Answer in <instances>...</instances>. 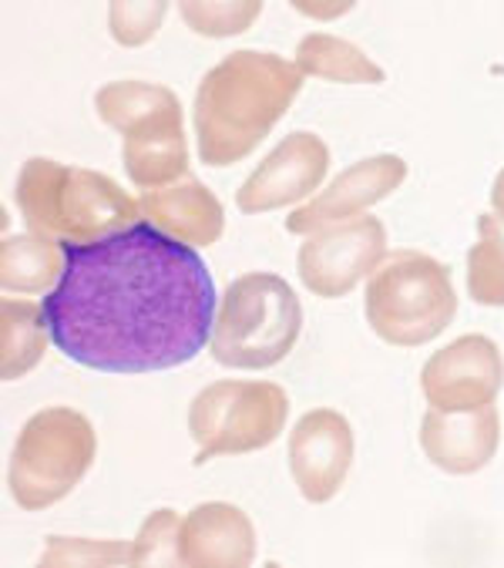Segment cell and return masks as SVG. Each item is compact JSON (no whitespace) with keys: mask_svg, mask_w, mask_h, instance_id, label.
I'll return each mask as SVG.
<instances>
[{"mask_svg":"<svg viewBox=\"0 0 504 568\" xmlns=\"http://www.w3.org/2000/svg\"><path fill=\"white\" fill-rule=\"evenodd\" d=\"M64 276L44 296L51 344L78 367L152 374L189 364L209 344L215 283L202 256L135 222L94 243H64Z\"/></svg>","mask_w":504,"mask_h":568,"instance_id":"cell-1","label":"cell"},{"mask_svg":"<svg viewBox=\"0 0 504 568\" xmlns=\"http://www.w3.org/2000/svg\"><path fill=\"white\" fill-rule=\"evenodd\" d=\"M303 71L270 51H232L195 91V142L212 169L252 155L303 91Z\"/></svg>","mask_w":504,"mask_h":568,"instance_id":"cell-2","label":"cell"},{"mask_svg":"<svg viewBox=\"0 0 504 568\" xmlns=\"http://www.w3.org/2000/svg\"><path fill=\"white\" fill-rule=\"evenodd\" d=\"M18 205L31 233L61 236V243H94L142 219L139 199L91 169H68L51 159H31L18 179Z\"/></svg>","mask_w":504,"mask_h":568,"instance_id":"cell-3","label":"cell"},{"mask_svg":"<svg viewBox=\"0 0 504 568\" xmlns=\"http://www.w3.org/2000/svg\"><path fill=\"white\" fill-rule=\"evenodd\" d=\"M98 119L121 135V162L142 192L165 189L189 172L182 101L165 84L111 81L94 94Z\"/></svg>","mask_w":504,"mask_h":568,"instance_id":"cell-4","label":"cell"},{"mask_svg":"<svg viewBox=\"0 0 504 568\" xmlns=\"http://www.w3.org/2000/svg\"><path fill=\"white\" fill-rule=\"evenodd\" d=\"M303 329V306L296 290L276 273H245L229 283L209 351L215 364L239 371L276 367L296 347Z\"/></svg>","mask_w":504,"mask_h":568,"instance_id":"cell-5","label":"cell"},{"mask_svg":"<svg viewBox=\"0 0 504 568\" xmlns=\"http://www.w3.org/2000/svg\"><path fill=\"white\" fill-rule=\"evenodd\" d=\"M366 323L391 347H424L457 316L451 270L434 256L401 250L370 276Z\"/></svg>","mask_w":504,"mask_h":568,"instance_id":"cell-6","label":"cell"},{"mask_svg":"<svg viewBox=\"0 0 504 568\" xmlns=\"http://www.w3.org/2000/svg\"><path fill=\"white\" fill-rule=\"evenodd\" d=\"M98 437L91 420L71 407L38 410L18 434L8 488L24 511H44L68 498L94 465Z\"/></svg>","mask_w":504,"mask_h":568,"instance_id":"cell-7","label":"cell"},{"mask_svg":"<svg viewBox=\"0 0 504 568\" xmlns=\"http://www.w3.org/2000/svg\"><path fill=\"white\" fill-rule=\"evenodd\" d=\"M290 417V397L270 381H215L189 407V434L199 444L195 465L222 454L270 447Z\"/></svg>","mask_w":504,"mask_h":568,"instance_id":"cell-8","label":"cell"},{"mask_svg":"<svg viewBox=\"0 0 504 568\" xmlns=\"http://www.w3.org/2000/svg\"><path fill=\"white\" fill-rule=\"evenodd\" d=\"M387 260V230L376 215H360L330 225L300 246L296 273L313 296L340 300L353 293L376 266Z\"/></svg>","mask_w":504,"mask_h":568,"instance_id":"cell-9","label":"cell"},{"mask_svg":"<svg viewBox=\"0 0 504 568\" xmlns=\"http://www.w3.org/2000/svg\"><path fill=\"white\" fill-rule=\"evenodd\" d=\"M504 387V357L484 333H464L421 371V390L434 410L464 414L494 404Z\"/></svg>","mask_w":504,"mask_h":568,"instance_id":"cell-10","label":"cell"},{"mask_svg":"<svg viewBox=\"0 0 504 568\" xmlns=\"http://www.w3.org/2000/svg\"><path fill=\"white\" fill-rule=\"evenodd\" d=\"M326 172H330L326 142L316 139L313 132H293L245 179V185L235 195V205L245 215L300 205L320 189Z\"/></svg>","mask_w":504,"mask_h":568,"instance_id":"cell-11","label":"cell"},{"mask_svg":"<svg viewBox=\"0 0 504 568\" xmlns=\"http://www.w3.org/2000/svg\"><path fill=\"white\" fill-rule=\"evenodd\" d=\"M353 465V427L336 410H310L290 430V475L310 505H326Z\"/></svg>","mask_w":504,"mask_h":568,"instance_id":"cell-12","label":"cell"},{"mask_svg":"<svg viewBox=\"0 0 504 568\" xmlns=\"http://www.w3.org/2000/svg\"><path fill=\"white\" fill-rule=\"evenodd\" d=\"M404 179H407L404 159L370 155V159L343 169L310 205H300L296 212H290L286 230L313 236L320 230H330V225H343L353 215H360L363 209H370L381 199H387L391 192H397L404 185Z\"/></svg>","mask_w":504,"mask_h":568,"instance_id":"cell-13","label":"cell"},{"mask_svg":"<svg viewBox=\"0 0 504 568\" xmlns=\"http://www.w3.org/2000/svg\"><path fill=\"white\" fill-rule=\"evenodd\" d=\"M256 561V528L235 505L209 501L182 518L179 568H249Z\"/></svg>","mask_w":504,"mask_h":568,"instance_id":"cell-14","label":"cell"},{"mask_svg":"<svg viewBox=\"0 0 504 568\" xmlns=\"http://www.w3.org/2000/svg\"><path fill=\"white\" fill-rule=\"evenodd\" d=\"M501 440V417L494 404L447 414V410H427L421 420V447L427 462L447 475H474L481 471L497 450Z\"/></svg>","mask_w":504,"mask_h":568,"instance_id":"cell-15","label":"cell"},{"mask_svg":"<svg viewBox=\"0 0 504 568\" xmlns=\"http://www.w3.org/2000/svg\"><path fill=\"white\" fill-rule=\"evenodd\" d=\"M139 205L155 230H162L165 236H172L192 250L219 243V236L225 230L222 202L215 199V192H209L202 182H192L189 175H185V182H175V185H165L155 192H142Z\"/></svg>","mask_w":504,"mask_h":568,"instance_id":"cell-16","label":"cell"},{"mask_svg":"<svg viewBox=\"0 0 504 568\" xmlns=\"http://www.w3.org/2000/svg\"><path fill=\"white\" fill-rule=\"evenodd\" d=\"M64 243L28 233L4 240L0 250V286L8 293H51L64 276Z\"/></svg>","mask_w":504,"mask_h":568,"instance_id":"cell-17","label":"cell"},{"mask_svg":"<svg viewBox=\"0 0 504 568\" xmlns=\"http://www.w3.org/2000/svg\"><path fill=\"white\" fill-rule=\"evenodd\" d=\"M48 339L51 333L41 306L24 300L0 303V377L4 381L28 377L41 364Z\"/></svg>","mask_w":504,"mask_h":568,"instance_id":"cell-18","label":"cell"},{"mask_svg":"<svg viewBox=\"0 0 504 568\" xmlns=\"http://www.w3.org/2000/svg\"><path fill=\"white\" fill-rule=\"evenodd\" d=\"M296 68L303 74L336 84H384V68L370 61L356 44L333 34H306L296 48Z\"/></svg>","mask_w":504,"mask_h":568,"instance_id":"cell-19","label":"cell"},{"mask_svg":"<svg viewBox=\"0 0 504 568\" xmlns=\"http://www.w3.org/2000/svg\"><path fill=\"white\" fill-rule=\"evenodd\" d=\"M467 293L481 306H504V230L494 215L477 219V243L467 253Z\"/></svg>","mask_w":504,"mask_h":568,"instance_id":"cell-20","label":"cell"},{"mask_svg":"<svg viewBox=\"0 0 504 568\" xmlns=\"http://www.w3.org/2000/svg\"><path fill=\"white\" fill-rule=\"evenodd\" d=\"M260 14H263L260 0H222V4L219 0H209V4L185 0L182 4V21L202 38H235L256 24Z\"/></svg>","mask_w":504,"mask_h":568,"instance_id":"cell-21","label":"cell"},{"mask_svg":"<svg viewBox=\"0 0 504 568\" xmlns=\"http://www.w3.org/2000/svg\"><path fill=\"white\" fill-rule=\"evenodd\" d=\"M44 568H68V565H135V545L129 541H88V538H48Z\"/></svg>","mask_w":504,"mask_h":568,"instance_id":"cell-22","label":"cell"},{"mask_svg":"<svg viewBox=\"0 0 504 568\" xmlns=\"http://www.w3.org/2000/svg\"><path fill=\"white\" fill-rule=\"evenodd\" d=\"M179 531H182V518L172 508L152 511L139 538L132 541L135 545L132 568H165V565L179 568Z\"/></svg>","mask_w":504,"mask_h":568,"instance_id":"cell-23","label":"cell"},{"mask_svg":"<svg viewBox=\"0 0 504 568\" xmlns=\"http://www.w3.org/2000/svg\"><path fill=\"white\" fill-rule=\"evenodd\" d=\"M165 14H169L165 0H149V4H139V0H114L108 8V28L121 48H142L149 38H155Z\"/></svg>","mask_w":504,"mask_h":568,"instance_id":"cell-24","label":"cell"},{"mask_svg":"<svg viewBox=\"0 0 504 568\" xmlns=\"http://www.w3.org/2000/svg\"><path fill=\"white\" fill-rule=\"evenodd\" d=\"M491 209H494V219L504 222V169L497 172V179L491 185Z\"/></svg>","mask_w":504,"mask_h":568,"instance_id":"cell-25","label":"cell"},{"mask_svg":"<svg viewBox=\"0 0 504 568\" xmlns=\"http://www.w3.org/2000/svg\"><path fill=\"white\" fill-rule=\"evenodd\" d=\"M303 14H346L353 4H350V0H346V4H330V8H323V4H296Z\"/></svg>","mask_w":504,"mask_h":568,"instance_id":"cell-26","label":"cell"},{"mask_svg":"<svg viewBox=\"0 0 504 568\" xmlns=\"http://www.w3.org/2000/svg\"><path fill=\"white\" fill-rule=\"evenodd\" d=\"M494 74H504V68H501V64H497V68H494Z\"/></svg>","mask_w":504,"mask_h":568,"instance_id":"cell-27","label":"cell"}]
</instances>
